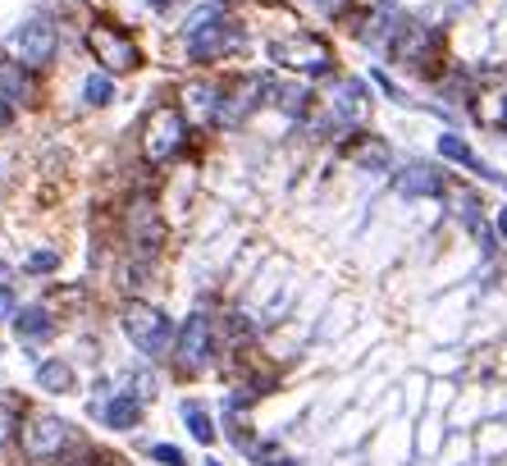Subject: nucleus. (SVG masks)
<instances>
[{"mask_svg":"<svg viewBox=\"0 0 507 466\" xmlns=\"http://www.w3.org/2000/svg\"><path fill=\"white\" fill-rule=\"evenodd\" d=\"M311 101H316V97H311L306 88H288V83H279L270 106H279V110L293 115V119H306V115H311Z\"/></svg>","mask_w":507,"mask_h":466,"instance_id":"16","label":"nucleus"},{"mask_svg":"<svg viewBox=\"0 0 507 466\" xmlns=\"http://www.w3.org/2000/svg\"><path fill=\"white\" fill-rule=\"evenodd\" d=\"M439 51H443V33L425 28V24H407V19H402L398 37L388 42V56L402 69H416V74H425L429 65H439Z\"/></svg>","mask_w":507,"mask_h":466,"instance_id":"4","label":"nucleus"},{"mask_svg":"<svg viewBox=\"0 0 507 466\" xmlns=\"http://www.w3.org/2000/svg\"><path fill=\"white\" fill-rule=\"evenodd\" d=\"M129 229H133V247L151 261L160 252V243H165V224H160V211L151 206V197H138L129 206Z\"/></svg>","mask_w":507,"mask_h":466,"instance_id":"10","label":"nucleus"},{"mask_svg":"<svg viewBox=\"0 0 507 466\" xmlns=\"http://www.w3.org/2000/svg\"><path fill=\"white\" fill-rule=\"evenodd\" d=\"M10 311H15V288H10V284H0V320H5Z\"/></svg>","mask_w":507,"mask_h":466,"instance_id":"24","label":"nucleus"},{"mask_svg":"<svg viewBox=\"0 0 507 466\" xmlns=\"http://www.w3.org/2000/svg\"><path fill=\"white\" fill-rule=\"evenodd\" d=\"M270 60L279 69H293V74H306V78H329L334 74V51L325 37L316 33H288V37H274L270 42Z\"/></svg>","mask_w":507,"mask_h":466,"instance_id":"2","label":"nucleus"},{"mask_svg":"<svg viewBox=\"0 0 507 466\" xmlns=\"http://www.w3.org/2000/svg\"><path fill=\"white\" fill-rule=\"evenodd\" d=\"M0 284H10V265L5 261H0Z\"/></svg>","mask_w":507,"mask_h":466,"instance_id":"29","label":"nucleus"},{"mask_svg":"<svg viewBox=\"0 0 507 466\" xmlns=\"http://www.w3.org/2000/svg\"><path fill=\"white\" fill-rule=\"evenodd\" d=\"M179 366L183 370H202L211 361V316L206 311H192L179 329V347H174Z\"/></svg>","mask_w":507,"mask_h":466,"instance_id":"9","label":"nucleus"},{"mask_svg":"<svg viewBox=\"0 0 507 466\" xmlns=\"http://www.w3.org/2000/svg\"><path fill=\"white\" fill-rule=\"evenodd\" d=\"M183 416H188V430H192V439H202V443H215V425H211V416H206L197 402H188V407H183Z\"/></svg>","mask_w":507,"mask_h":466,"instance_id":"19","label":"nucleus"},{"mask_svg":"<svg viewBox=\"0 0 507 466\" xmlns=\"http://www.w3.org/2000/svg\"><path fill=\"white\" fill-rule=\"evenodd\" d=\"M19 430V411L10 402H0V443H10V434Z\"/></svg>","mask_w":507,"mask_h":466,"instance_id":"22","label":"nucleus"},{"mask_svg":"<svg viewBox=\"0 0 507 466\" xmlns=\"http://www.w3.org/2000/svg\"><path fill=\"white\" fill-rule=\"evenodd\" d=\"M170 5H174V0H151V10H160V15H165Z\"/></svg>","mask_w":507,"mask_h":466,"instance_id":"28","label":"nucleus"},{"mask_svg":"<svg viewBox=\"0 0 507 466\" xmlns=\"http://www.w3.org/2000/svg\"><path fill=\"white\" fill-rule=\"evenodd\" d=\"M224 5H233V0H224Z\"/></svg>","mask_w":507,"mask_h":466,"instance_id":"31","label":"nucleus"},{"mask_svg":"<svg viewBox=\"0 0 507 466\" xmlns=\"http://www.w3.org/2000/svg\"><path fill=\"white\" fill-rule=\"evenodd\" d=\"M124 334H129V343L138 347V352H147V357H160L165 347H170V316L165 311H156L151 302H129L124 306Z\"/></svg>","mask_w":507,"mask_h":466,"instance_id":"6","label":"nucleus"},{"mask_svg":"<svg viewBox=\"0 0 507 466\" xmlns=\"http://www.w3.org/2000/svg\"><path fill=\"white\" fill-rule=\"evenodd\" d=\"M10 124V106H5V97H0V129Z\"/></svg>","mask_w":507,"mask_h":466,"instance_id":"27","label":"nucleus"},{"mask_svg":"<svg viewBox=\"0 0 507 466\" xmlns=\"http://www.w3.org/2000/svg\"><path fill=\"white\" fill-rule=\"evenodd\" d=\"M206 466H220V461H206Z\"/></svg>","mask_w":507,"mask_h":466,"instance_id":"30","label":"nucleus"},{"mask_svg":"<svg viewBox=\"0 0 507 466\" xmlns=\"http://www.w3.org/2000/svg\"><path fill=\"white\" fill-rule=\"evenodd\" d=\"M0 97H5V101H33V78H28L24 60L0 56Z\"/></svg>","mask_w":507,"mask_h":466,"instance_id":"14","label":"nucleus"},{"mask_svg":"<svg viewBox=\"0 0 507 466\" xmlns=\"http://www.w3.org/2000/svg\"><path fill=\"white\" fill-rule=\"evenodd\" d=\"M493 229H498V238L507 243V211H498V215H493Z\"/></svg>","mask_w":507,"mask_h":466,"instance_id":"26","label":"nucleus"},{"mask_svg":"<svg viewBox=\"0 0 507 466\" xmlns=\"http://www.w3.org/2000/svg\"><path fill=\"white\" fill-rule=\"evenodd\" d=\"M151 457H156V461H165V466H188L183 448H174V443H156V448H151Z\"/></svg>","mask_w":507,"mask_h":466,"instance_id":"21","label":"nucleus"},{"mask_svg":"<svg viewBox=\"0 0 507 466\" xmlns=\"http://www.w3.org/2000/svg\"><path fill=\"white\" fill-rule=\"evenodd\" d=\"M183 138H188V124L174 106H156L147 119H142V156L151 165H165L170 156L183 151Z\"/></svg>","mask_w":507,"mask_h":466,"instance_id":"3","label":"nucleus"},{"mask_svg":"<svg viewBox=\"0 0 507 466\" xmlns=\"http://www.w3.org/2000/svg\"><path fill=\"white\" fill-rule=\"evenodd\" d=\"M83 97H88V106H110L115 101V83L106 74H92L88 88H83Z\"/></svg>","mask_w":507,"mask_h":466,"instance_id":"20","label":"nucleus"},{"mask_svg":"<svg viewBox=\"0 0 507 466\" xmlns=\"http://www.w3.org/2000/svg\"><path fill=\"white\" fill-rule=\"evenodd\" d=\"M19 439H24V452H28L33 461H47V457H56V452L69 443V425H65L60 416L42 411V416H28V420L19 425Z\"/></svg>","mask_w":507,"mask_h":466,"instance_id":"7","label":"nucleus"},{"mask_svg":"<svg viewBox=\"0 0 507 466\" xmlns=\"http://www.w3.org/2000/svg\"><path fill=\"white\" fill-rule=\"evenodd\" d=\"M316 5H320V10H325V15H338V10H343V5H347V0H316Z\"/></svg>","mask_w":507,"mask_h":466,"instance_id":"25","label":"nucleus"},{"mask_svg":"<svg viewBox=\"0 0 507 466\" xmlns=\"http://www.w3.org/2000/svg\"><path fill=\"white\" fill-rule=\"evenodd\" d=\"M88 51L97 56V65H106V74H133L142 65V51L115 24H92L88 28Z\"/></svg>","mask_w":507,"mask_h":466,"instance_id":"5","label":"nucleus"},{"mask_svg":"<svg viewBox=\"0 0 507 466\" xmlns=\"http://www.w3.org/2000/svg\"><path fill=\"white\" fill-rule=\"evenodd\" d=\"M56 265H60V252H33V256H28V270H33V274H47V270H56Z\"/></svg>","mask_w":507,"mask_h":466,"instance_id":"23","label":"nucleus"},{"mask_svg":"<svg viewBox=\"0 0 507 466\" xmlns=\"http://www.w3.org/2000/svg\"><path fill=\"white\" fill-rule=\"evenodd\" d=\"M183 47L192 65H215L243 47V28L224 15V5H202L183 28Z\"/></svg>","mask_w":507,"mask_h":466,"instance_id":"1","label":"nucleus"},{"mask_svg":"<svg viewBox=\"0 0 507 466\" xmlns=\"http://www.w3.org/2000/svg\"><path fill=\"white\" fill-rule=\"evenodd\" d=\"M338 151H343L357 170H366V174H384V170H388V161H393L388 142H384V138H375V133H347Z\"/></svg>","mask_w":507,"mask_h":466,"instance_id":"11","label":"nucleus"},{"mask_svg":"<svg viewBox=\"0 0 507 466\" xmlns=\"http://www.w3.org/2000/svg\"><path fill=\"white\" fill-rule=\"evenodd\" d=\"M15 329H19V338H47V334H51L47 306H24V311L15 316Z\"/></svg>","mask_w":507,"mask_h":466,"instance_id":"17","label":"nucleus"},{"mask_svg":"<svg viewBox=\"0 0 507 466\" xmlns=\"http://www.w3.org/2000/svg\"><path fill=\"white\" fill-rule=\"evenodd\" d=\"M393 188H398V197H443L448 174H443L439 165L416 161V165H407V170H398V174H393Z\"/></svg>","mask_w":507,"mask_h":466,"instance_id":"12","label":"nucleus"},{"mask_svg":"<svg viewBox=\"0 0 507 466\" xmlns=\"http://www.w3.org/2000/svg\"><path fill=\"white\" fill-rule=\"evenodd\" d=\"M37 384H42L47 393H65V388L74 384V370H69L65 361H42V366H37Z\"/></svg>","mask_w":507,"mask_h":466,"instance_id":"18","label":"nucleus"},{"mask_svg":"<svg viewBox=\"0 0 507 466\" xmlns=\"http://www.w3.org/2000/svg\"><path fill=\"white\" fill-rule=\"evenodd\" d=\"M439 156L443 161H452V165H466L471 174H480V179H498L475 151H471V142L466 138H457V133H439Z\"/></svg>","mask_w":507,"mask_h":466,"instance_id":"13","label":"nucleus"},{"mask_svg":"<svg viewBox=\"0 0 507 466\" xmlns=\"http://www.w3.org/2000/svg\"><path fill=\"white\" fill-rule=\"evenodd\" d=\"M138 420H142V402L133 393H119V398L106 402V425L110 430H133Z\"/></svg>","mask_w":507,"mask_h":466,"instance_id":"15","label":"nucleus"},{"mask_svg":"<svg viewBox=\"0 0 507 466\" xmlns=\"http://www.w3.org/2000/svg\"><path fill=\"white\" fill-rule=\"evenodd\" d=\"M10 51H15V60H24L28 69H47L51 56H56V28L42 24V19H33V24H24V28L10 37Z\"/></svg>","mask_w":507,"mask_h":466,"instance_id":"8","label":"nucleus"}]
</instances>
